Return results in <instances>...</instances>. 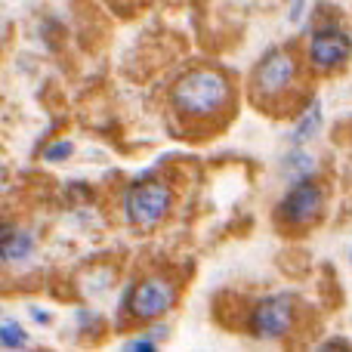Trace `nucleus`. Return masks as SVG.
Segmentation results:
<instances>
[{"label":"nucleus","instance_id":"nucleus-6","mask_svg":"<svg viewBox=\"0 0 352 352\" xmlns=\"http://www.w3.org/2000/svg\"><path fill=\"white\" fill-rule=\"evenodd\" d=\"M352 59V34L337 19H324L306 37V62L322 74L340 72Z\"/></svg>","mask_w":352,"mask_h":352},{"label":"nucleus","instance_id":"nucleus-14","mask_svg":"<svg viewBox=\"0 0 352 352\" xmlns=\"http://www.w3.org/2000/svg\"><path fill=\"white\" fill-rule=\"evenodd\" d=\"M121 349H133V352H152V349H158V343H155L152 337H146V334H136V340H124V343H121Z\"/></svg>","mask_w":352,"mask_h":352},{"label":"nucleus","instance_id":"nucleus-15","mask_svg":"<svg viewBox=\"0 0 352 352\" xmlns=\"http://www.w3.org/2000/svg\"><path fill=\"white\" fill-rule=\"evenodd\" d=\"M28 312H31V318H34L37 324H50V318H53V316H50L47 309H41V306H31Z\"/></svg>","mask_w":352,"mask_h":352},{"label":"nucleus","instance_id":"nucleus-10","mask_svg":"<svg viewBox=\"0 0 352 352\" xmlns=\"http://www.w3.org/2000/svg\"><path fill=\"white\" fill-rule=\"evenodd\" d=\"M322 124H324L322 99H309V105L300 111V118L294 121V127H291V136H287L291 146H309V142L322 133Z\"/></svg>","mask_w":352,"mask_h":352},{"label":"nucleus","instance_id":"nucleus-18","mask_svg":"<svg viewBox=\"0 0 352 352\" xmlns=\"http://www.w3.org/2000/svg\"><path fill=\"white\" fill-rule=\"evenodd\" d=\"M349 263H352V250H349Z\"/></svg>","mask_w":352,"mask_h":352},{"label":"nucleus","instance_id":"nucleus-3","mask_svg":"<svg viewBox=\"0 0 352 352\" xmlns=\"http://www.w3.org/2000/svg\"><path fill=\"white\" fill-rule=\"evenodd\" d=\"M179 300V287L167 275H142L140 281L127 285L121 297V312L130 322H158L176 306Z\"/></svg>","mask_w":352,"mask_h":352},{"label":"nucleus","instance_id":"nucleus-17","mask_svg":"<svg viewBox=\"0 0 352 352\" xmlns=\"http://www.w3.org/2000/svg\"><path fill=\"white\" fill-rule=\"evenodd\" d=\"M340 346L346 349L349 343H346V340H328V343H322V349H340Z\"/></svg>","mask_w":352,"mask_h":352},{"label":"nucleus","instance_id":"nucleus-1","mask_svg":"<svg viewBox=\"0 0 352 352\" xmlns=\"http://www.w3.org/2000/svg\"><path fill=\"white\" fill-rule=\"evenodd\" d=\"M170 102L176 115L188 121L219 118L232 102V84L219 68H188L170 90Z\"/></svg>","mask_w":352,"mask_h":352},{"label":"nucleus","instance_id":"nucleus-11","mask_svg":"<svg viewBox=\"0 0 352 352\" xmlns=\"http://www.w3.org/2000/svg\"><path fill=\"white\" fill-rule=\"evenodd\" d=\"M31 337L16 318H3L0 322V349H28Z\"/></svg>","mask_w":352,"mask_h":352},{"label":"nucleus","instance_id":"nucleus-16","mask_svg":"<svg viewBox=\"0 0 352 352\" xmlns=\"http://www.w3.org/2000/svg\"><path fill=\"white\" fill-rule=\"evenodd\" d=\"M6 188H10V170H6V164L0 161V195H3Z\"/></svg>","mask_w":352,"mask_h":352},{"label":"nucleus","instance_id":"nucleus-9","mask_svg":"<svg viewBox=\"0 0 352 352\" xmlns=\"http://www.w3.org/2000/svg\"><path fill=\"white\" fill-rule=\"evenodd\" d=\"M278 176L285 179V186L300 179H316L318 176V158L306 146H291L278 158Z\"/></svg>","mask_w":352,"mask_h":352},{"label":"nucleus","instance_id":"nucleus-5","mask_svg":"<svg viewBox=\"0 0 352 352\" xmlns=\"http://www.w3.org/2000/svg\"><path fill=\"white\" fill-rule=\"evenodd\" d=\"M297 324V300L291 294H269L248 312V334L260 343L287 340Z\"/></svg>","mask_w":352,"mask_h":352},{"label":"nucleus","instance_id":"nucleus-8","mask_svg":"<svg viewBox=\"0 0 352 352\" xmlns=\"http://www.w3.org/2000/svg\"><path fill=\"white\" fill-rule=\"evenodd\" d=\"M37 254V238L31 229L10 219H0V263L6 266H22Z\"/></svg>","mask_w":352,"mask_h":352},{"label":"nucleus","instance_id":"nucleus-12","mask_svg":"<svg viewBox=\"0 0 352 352\" xmlns=\"http://www.w3.org/2000/svg\"><path fill=\"white\" fill-rule=\"evenodd\" d=\"M72 155H74V142L72 140H50L47 146H43L41 158H43V164H65Z\"/></svg>","mask_w":352,"mask_h":352},{"label":"nucleus","instance_id":"nucleus-7","mask_svg":"<svg viewBox=\"0 0 352 352\" xmlns=\"http://www.w3.org/2000/svg\"><path fill=\"white\" fill-rule=\"evenodd\" d=\"M324 210V188L318 179H300L285 188V195L275 204V219L285 229H306Z\"/></svg>","mask_w":352,"mask_h":352},{"label":"nucleus","instance_id":"nucleus-4","mask_svg":"<svg viewBox=\"0 0 352 352\" xmlns=\"http://www.w3.org/2000/svg\"><path fill=\"white\" fill-rule=\"evenodd\" d=\"M297 74H300L297 56L285 47H275V50H269V53H263L260 62L254 65L250 93H254V99H266V102L285 99L287 93H294Z\"/></svg>","mask_w":352,"mask_h":352},{"label":"nucleus","instance_id":"nucleus-13","mask_svg":"<svg viewBox=\"0 0 352 352\" xmlns=\"http://www.w3.org/2000/svg\"><path fill=\"white\" fill-rule=\"evenodd\" d=\"M78 328H80V334H96L99 331V316L93 309H78Z\"/></svg>","mask_w":352,"mask_h":352},{"label":"nucleus","instance_id":"nucleus-2","mask_svg":"<svg viewBox=\"0 0 352 352\" xmlns=\"http://www.w3.org/2000/svg\"><path fill=\"white\" fill-rule=\"evenodd\" d=\"M124 217L130 226L142 232H152L170 217L173 210V188L158 176H140L124 188Z\"/></svg>","mask_w":352,"mask_h":352}]
</instances>
